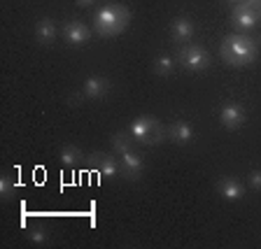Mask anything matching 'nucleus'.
<instances>
[{
	"label": "nucleus",
	"mask_w": 261,
	"mask_h": 249,
	"mask_svg": "<svg viewBox=\"0 0 261 249\" xmlns=\"http://www.w3.org/2000/svg\"><path fill=\"white\" fill-rule=\"evenodd\" d=\"M219 54L226 61L228 65L233 68H243V65H250L256 61L259 56V42L250 35H228L224 38L222 47H219Z\"/></svg>",
	"instance_id": "obj_1"
},
{
	"label": "nucleus",
	"mask_w": 261,
	"mask_h": 249,
	"mask_svg": "<svg viewBox=\"0 0 261 249\" xmlns=\"http://www.w3.org/2000/svg\"><path fill=\"white\" fill-rule=\"evenodd\" d=\"M130 21V12L126 5L121 3H114V5H105L96 12L93 16V28L100 38H117L126 31Z\"/></svg>",
	"instance_id": "obj_2"
},
{
	"label": "nucleus",
	"mask_w": 261,
	"mask_h": 249,
	"mask_svg": "<svg viewBox=\"0 0 261 249\" xmlns=\"http://www.w3.org/2000/svg\"><path fill=\"white\" fill-rule=\"evenodd\" d=\"M128 135L138 142V145L145 147H156L163 142L166 137V128L159 124V119L154 117H138V119L130 121L128 126Z\"/></svg>",
	"instance_id": "obj_3"
},
{
	"label": "nucleus",
	"mask_w": 261,
	"mask_h": 249,
	"mask_svg": "<svg viewBox=\"0 0 261 249\" xmlns=\"http://www.w3.org/2000/svg\"><path fill=\"white\" fill-rule=\"evenodd\" d=\"M177 63L187 72H203L210 68V56L201 44H182L177 49Z\"/></svg>",
	"instance_id": "obj_4"
},
{
	"label": "nucleus",
	"mask_w": 261,
	"mask_h": 249,
	"mask_svg": "<svg viewBox=\"0 0 261 249\" xmlns=\"http://www.w3.org/2000/svg\"><path fill=\"white\" fill-rule=\"evenodd\" d=\"M247 121V112L240 103H226L219 107V124L226 130H236Z\"/></svg>",
	"instance_id": "obj_5"
},
{
	"label": "nucleus",
	"mask_w": 261,
	"mask_h": 249,
	"mask_svg": "<svg viewBox=\"0 0 261 249\" xmlns=\"http://www.w3.org/2000/svg\"><path fill=\"white\" fill-rule=\"evenodd\" d=\"M261 21V14L256 10H252V7L243 5V3H238L233 10V16H231V23H233V28H238V31L243 33H250L252 28H256Z\"/></svg>",
	"instance_id": "obj_6"
},
{
	"label": "nucleus",
	"mask_w": 261,
	"mask_h": 249,
	"mask_svg": "<svg viewBox=\"0 0 261 249\" xmlns=\"http://www.w3.org/2000/svg\"><path fill=\"white\" fill-rule=\"evenodd\" d=\"M87 168H93V170H100L103 175L108 177H114V175H121V161L112 156V154H103V152H96L87 158Z\"/></svg>",
	"instance_id": "obj_7"
},
{
	"label": "nucleus",
	"mask_w": 261,
	"mask_h": 249,
	"mask_svg": "<svg viewBox=\"0 0 261 249\" xmlns=\"http://www.w3.org/2000/svg\"><path fill=\"white\" fill-rule=\"evenodd\" d=\"M215 191L222 196L224 201H240L245 196V184L238 177H219Z\"/></svg>",
	"instance_id": "obj_8"
},
{
	"label": "nucleus",
	"mask_w": 261,
	"mask_h": 249,
	"mask_svg": "<svg viewBox=\"0 0 261 249\" xmlns=\"http://www.w3.org/2000/svg\"><path fill=\"white\" fill-rule=\"evenodd\" d=\"M63 40L70 47H82V44H87L91 40V31L82 21H68L63 26Z\"/></svg>",
	"instance_id": "obj_9"
},
{
	"label": "nucleus",
	"mask_w": 261,
	"mask_h": 249,
	"mask_svg": "<svg viewBox=\"0 0 261 249\" xmlns=\"http://www.w3.org/2000/svg\"><path fill=\"white\" fill-rule=\"evenodd\" d=\"M119 161H121V175H126L128 179H138L142 175V168H145V161H142V156L138 152H124L119 154Z\"/></svg>",
	"instance_id": "obj_10"
},
{
	"label": "nucleus",
	"mask_w": 261,
	"mask_h": 249,
	"mask_svg": "<svg viewBox=\"0 0 261 249\" xmlns=\"http://www.w3.org/2000/svg\"><path fill=\"white\" fill-rule=\"evenodd\" d=\"M194 126L189 121H175L166 128V137H170L175 145H189V142H194Z\"/></svg>",
	"instance_id": "obj_11"
},
{
	"label": "nucleus",
	"mask_w": 261,
	"mask_h": 249,
	"mask_svg": "<svg viewBox=\"0 0 261 249\" xmlns=\"http://www.w3.org/2000/svg\"><path fill=\"white\" fill-rule=\"evenodd\" d=\"M194 21L189 16H177L173 21V28H170V35H173V42L177 44H189V40L194 38Z\"/></svg>",
	"instance_id": "obj_12"
},
{
	"label": "nucleus",
	"mask_w": 261,
	"mask_h": 249,
	"mask_svg": "<svg viewBox=\"0 0 261 249\" xmlns=\"http://www.w3.org/2000/svg\"><path fill=\"white\" fill-rule=\"evenodd\" d=\"M82 91H84L87 98H91V100H100V98H105L110 93V81L100 75H93L84 81V89H82Z\"/></svg>",
	"instance_id": "obj_13"
},
{
	"label": "nucleus",
	"mask_w": 261,
	"mask_h": 249,
	"mask_svg": "<svg viewBox=\"0 0 261 249\" xmlns=\"http://www.w3.org/2000/svg\"><path fill=\"white\" fill-rule=\"evenodd\" d=\"M56 23L51 19H40L35 23V38H38L40 44H51L56 40Z\"/></svg>",
	"instance_id": "obj_14"
},
{
	"label": "nucleus",
	"mask_w": 261,
	"mask_h": 249,
	"mask_svg": "<svg viewBox=\"0 0 261 249\" xmlns=\"http://www.w3.org/2000/svg\"><path fill=\"white\" fill-rule=\"evenodd\" d=\"M61 161H63L65 168H75L77 163L82 161V149L75 145H65L63 149H61Z\"/></svg>",
	"instance_id": "obj_15"
},
{
	"label": "nucleus",
	"mask_w": 261,
	"mask_h": 249,
	"mask_svg": "<svg viewBox=\"0 0 261 249\" xmlns=\"http://www.w3.org/2000/svg\"><path fill=\"white\" fill-rule=\"evenodd\" d=\"M133 137L128 135V133H114L112 137H110V145H112L114 154H124V152H130L133 149Z\"/></svg>",
	"instance_id": "obj_16"
},
{
	"label": "nucleus",
	"mask_w": 261,
	"mask_h": 249,
	"mask_svg": "<svg viewBox=\"0 0 261 249\" xmlns=\"http://www.w3.org/2000/svg\"><path fill=\"white\" fill-rule=\"evenodd\" d=\"M173 68H175V61H173V56H168V54H159L156 61H154V72H156L159 77H168L170 72H173Z\"/></svg>",
	"instance_id": "obj_17"
},
{
	"label": "nucleus",
	"mask_w": 261,
	"mask_h": 249,
	"mask_svg": "<svg viewBox=\"0 0 261 249\" xmlns=\"http://www.w3.org/2000/svg\"><path fill=\"white\" fill-rule=\"evenodd\" d=\"M16 191V182L7 175H0V196H3V201H10L12 196Z\"/></svg>",
	"instance_id": "obj_18"
},
{
	"label": "nucleus",
	"mask_w": 261,
	"mask_h": 249,
	"mask_svg": "<svg viewBox=\"0 0 261 249\" xmlns=\"http://www.w3.org/2000/svg\"><path fill=\"white\" fill-rule=\"evenodd\" d=\"M28 238L33 244H47V231H44V226H33L28 231Z\"/></svg>",
	"instance_id": "obj_19"
},
{
	"label": "nucleus",
	"mask_w": 261,
	"mask_h": 249,
	"mask_svg": "<svg viewBox=\"0 0 261 249\" xmlns=\"http://www.w3.org/2000/svg\"><path fill=\"white\" fill-rule=\"evenodd\" d=\"M247 184H250L254 191H261V170H252L250 179H247Z\"/></svg>",
	"instance_id": "obj_20"
},
{
	"label": "nucleus",
	"mask_w": 261,
	"mask_h": 249,
	"mask_svg": "<svg viewBox=\"0 0 261 249\" xmlns=\"http://www.w3.org/2000/svg\"><path fill=\"white\" fill-rule=\"evenodd\" d=\"M84 98H87V96H84V91H82V93H77V96H75V93H72V96L68 98V103H70V105H82V100H84Z\"/></svg>",
	"instance_id": "obj_21"
},
{
	"label": "nucleus",
	"mask_w": 261,
	"mask_h": 249,
	"mask_svg": "<svg viewBox=\"0 0 261 249\" xmlns=\"http://www.w3.org/2000/svg\"><path fill=\"white\" fill-rule=\"evenodd\" d=\"M243 5L252 7V10H256L261 14V0H243Z\"/></svg>",
	"instance_id": "obj_22"
},
{
	"label": "nucleus",
	"mask_w": 261,
	"mask_h": 249,
	"mask_svg": "<svg viewBox=\"0 0 261 249\" xmlns=\"http://www.w3.org/2000/svg\"><path fill=\"white\" fill-rule=\"evenodd\" d=\"M75 3H77V5H80V7H89V5H91V3H93V0H75Z\"/></svg>",
	"instance_id": "obj_23"
},
{
	"label": "nucleus",
	"mask_w": 261,
	"mask_h": 249,
	"mask_svg": "<svg viewBox=\"0 0 261 249\" xmlns=\"http://www.w3.org/2000/svg\"><path fill=\"white\" fill-rule=\"evenodd\" d=\"M236 3H243V0H236Z\"/></svg>",
	"instance_id": "obj_24"
}]
</instances>
